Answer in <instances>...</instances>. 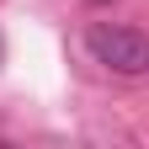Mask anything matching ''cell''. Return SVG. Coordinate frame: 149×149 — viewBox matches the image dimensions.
Returning a JSON list of instances; mask_svg holds the SVG:
<instances>
[{"label": "cell", "instance_id": "obj_1", "mask_svg": "<svg viewBox=\"0 0 149 149\" xmlns=\"http://www.w3.org/2000/svg\"><path fill=\"white\" fill-rule=\"evenodd\" d=\"M85 48L91 59L112 74H149V37L139 27H123V22H91L85 27Z\"/></svg>", "mask_w": 149, "mask_h": 149}, {"label": "cell", "instance_id": "obj_2", "mask_svg": "<svg viewBox=\"0 0 149 149\" xmlns=\"http://www.w3.org/2000/svg\"><path fill=\"white\" fill-rule=\"evenodd\" d=\"M91 6H107V0H91Z\"/></svg>", "mask_w": 149, "mask_h": 149}, {"label": "cell", "instance_id": "obj_3", "mask_svg": "<svg viewBox=\"0 0 149 149\" xmlns=\"http://www.w3.org/2000/svg\"><path fill=\"white\" fill-rule=\"evenodd\" d=\"M0 59H6V43H0Z\"/></svg>", "mask_w": 149, "mask_h": 149}]
</instances>
